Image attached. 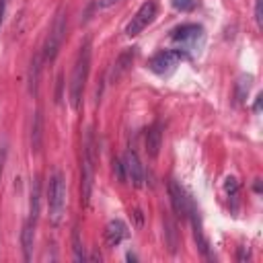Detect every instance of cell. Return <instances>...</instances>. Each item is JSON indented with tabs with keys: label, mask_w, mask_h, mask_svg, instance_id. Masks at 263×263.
I'll list each match as a JSON object with an SVG mask.
<instances>
[{
	"label": "cell",
	"mask_w": 263,
	"mask_h": 263,
	"mask_svg": "<svg viewBox=\"0 0 263 263\" xmlns=\"http://www.w3.org/2000/svg\"><path fill=\"white\" fill-rule=\"evenodd\" d=\"M33 234H35V226H31V224L25 222L21 240H23V253H25V259L27 261L31 259V251H33Z\"/></svg>",
	"instance_id": "obj_14"
},
{
	"label": "cell",
	"mask_w": 263,
	"mask_h": 263,
	"mask_svg": "<svg viewBox=\"0 0 263 263\" xmlns=\"http://www.w3.org/2000/svg\"><path fill=\"white\" fill-rule=\"evenodd\" d=\"M168 195H171V205L175 210V214L179 218H189V210H191V199L189 195L185 193V189L177 183V181H171L168 183Z\"/></svg>",
	"instance_id": "obj_8"
},
{
	"label": "cell",
	"mask_w": 263,
	"mask_h": 263,
	"mask_svg": "<svg viewBox=\"0 0 263 263\" xmlns=\"http://www.w3.org/2000/svg\"><path fill=\"white\" fill-rule=\"evenodd\" d=\"M154 16H156V2H154V0L144 2V4L138 8V12L132 16V21L127 23V27H125V35H129V37L140 35V33L154 21Z\"/></svg>",
	"instance_id": "obj_6"
},
{
	"label": "cell",
	"mask_w": 263,
	"mask_h": 263,
	"mask_svg": "<svg viewBox=\"0 0 263 263\" xmlns=\"http://www.w3.org/2000/svg\"><path fill=\"white\" fill-rule=\"evenodd\" d=\"M127 236V226L121 220H111L105 226V242L107 247H117Z\"/></svg>",
	"instance_id": "obj_11"
},
{
	"label": "cell",
	"mask_w": 263,
	"mask_h": 263,
	"mask_svg": "<svg viewBox=\"0 0 263 263\" xmlns=\"http://www.w3.org/2000/svg\"><path fill=\"white\" fill-rule=\"evenodd\" d=\"M171 37L175 41H181V43H187V45H201L203 43V27L201 25H195V23H185L177 29H173Z\"/></svg>",
	"instance_id": "obj_7"
},
{
	"label": "cell",
	"mask_w": 263,
	"mask_h": 263,
	"mask_svg": "<svg viewBox=\"0 0 263 263\" xmlns=\"http://www.w3.org/2000/svg\"><path fill=\"white\" fill-rule=\"evenodd\" d=\"M64 35H66V14L64 12H58L49 33H47V39H45V45H43V60L45 62H51L55 60L58 51H60V45L64 41Z\"/></svg>",
	"instance_id": "obj_4"
},
{
	"label": "cell",
	"mask_w": 263,
	"mask_h": 263,
	"mask_svg": "<svg viewBox=\"0 0 263 263\" xmlns=\"http://www.w3.org/2000/svg\"><path fill=\"white\" fill-rule=\"evenodd\" d=\"M255 18H257V25L261 27V0H257V8H255Z\"/></svg>",
	"instance_id": "obj_22"
},
{
	"label": "cell",
	"mask_w": 263,
	"mask_h": 263,
	"mask_svg": "<svg viewBox=\"0 0 263 263\" xmlns=\"http://www.w3.org/2000/svg\"><path fill=\"white\" fill-rule=\"evenodd\" d=\"M173 6L177 10H191L193 8V0H173Z\"/></svg>",
	"instance_id": "obj_19"
},
{
	"label": "cell",
	"mask_w": 263,
	"mask_h": 263,
	"mask_svg": "<svg viewBox=\"0 0 263 263\" xmlns=\"http://www.w3.org/2000/svg\"><path fill=\"white\" fill-rule=\"evenodd\" d=\"M224 189H226L228 197L236 199V195H238V181H236L234 177H228V179H226V183H224Z\"/></svg>",
	"instance_id": "obj_16"
},
{
	"label": "cell",
	"mask_w": 263,
	"mask_h": 263,
	"mask_svg": "<svg viewBox=\"0 0 263 263\" xmlns=\"http://www.w3.org/2000/svg\"><path fill=\"white\" fill-rule=\"evenodd\" d=\"M185 58V53L181 49H164V51H158L156 55H152L148 60V68L154 72V74H160V76H166L171 74L179 62Z\"/></svg>",
	"instance_id": "obj_5"
},
{
	"label": "cell",
	"mask_w": 263,
	"mask_h": 263,
	"mask_svg": "<svg viewBox=\"0 0 263 263\" xmlns=\"http://www.w3.org/2000/svg\"><path fill=\"white\" fill-rule=\"evenodd\" d=\"M189 218H191V224H193V236H195V242H197L199 251H201V253H203L208 259H214V255L210 253V245H208V240H205V236H203V230H201V220H199V216H197L195 205H191V210H189Z\"/></svg>",
	"instance_id": "obj_12"
},
{
	"label": "cell",
	"mask_w": 263,
	"mask_h": 263,
	"mask_svg": "<svg viewBox=\"0 0 263 263\" xmlns=\"http://www.w3.org/2000/svg\"><path fill=\"white\" fill-rule=\"evenodd\" d=\"M47 203H49V220L51 224H60L64 218L66 210V181L62 173H53L49 181V191H47Z\"/></svg>",
	"instance_id": "obj_3"
},
{
	"label": "cell",
	"mask_w": 263,
	"mask_h": 263,
	"mask_svg": "<svg viewBox=\"0 0 263 263\" xmlns=\"http://www.w3.org/2000/svg\"><path fill=\"white\" fill-rule=\"evenodd\" d=\"M160 144H162V132H160V125L154 123V125L146 132V152H148L152 158L158 156Z\"/></svg>",
	"instance_id": "obj_13"
},
{
	"label": "cell",
	"mask_w": 263,
	"mask_h": 263,
	"mask_svg": "<svg viewBox=\"0 0 263 263\" xmlns=\"http://www.w3.org/2000/svg\"><path fill=\"white\" fill-rule=\"evenodd\" d=\"M39 138H41V117H39V113H35V117H33V150L39 148Z\"/></svg>",
	"instance_id": "obj_15"
},
{
	"label": "cell",
	"mask_w": 263,
	"mask_h": 263,
	"mask_svg": "<svg viewBox=\"0 0 263 263\" xmlns=\"http://www.w3.org/2000/svg\"><path fill=\"white\" fill-rule=\"evenodd\" d=\"M113 171L117 173V179L123 183V181H127V177H125V168H123V162L121 160H113Z\"/></svg>",
	"instance_id": "obj_18"
},
{
	"label": "cell",
	"mask_w": 263,
	"mask_h": 263,
	"mask_svg": "<svg viewBox=\"0 0 263 263\" xmlns=\"http://www.w3.org/2000/svg\"><path fill=\"white\" fill-rule=\"evenodd\" d=\"M134 55H136V49H134V47H127V49H123V51L117 55V60H115V64H113V68H111V74H109V80H111V82H117V80L127 72V68H129L132 62H134Z\"/></svg>",
	"instance_id": "obj_10"
},
{
	"label": "cell",
	"mask_w": 263,
	"mask_h": 263,
	"mask_svg": "<svg viewBox=\"0 0 263 263\" xmlns=\"http://www.w3.org/2000/svg\"><path fill=\"white\" fill-rule=\"evenodd\" d=\"M88 70H90V43L84 41L78 49L74 70H72V78H70V103H72L74 109H78L80 103H82V92H84V86H86Z\"/></svg>",
	"instance_id": "obj_1"
},
{
	"label": "cell",
	"mask_w": 263,
	"mask_h": 263,
	"mask_svg": "<svg viewBox=\"0 0 263 263\" xmlns=\"http://www.w3.org/2000/svg\"><path fill=\"white\" fill-rule=\"evenodd\" d=\"M37 76H39V58H35L33 64H31V78H29V84H31V90H33V92L37 90Z\"/></svg>",
	"instance_id": "obj_17"
},
{
	"label": "cell",
	"mask_w": 263,
	"mask_h": 263,
	"mask_svg": "<svg viewBox=\"0 0 263 263\" xmlns=\"http://www.w3.org/2000/svg\"><path fill=\"white\" fill-rule=\"evenodd\" d=\"M74 253H76V259H78V261L84 259V251H82V247H80V240H78V234H76V232H74Z\"/></svg>",
	"instance_id": "obj_20"
},
{
	"label": "cell",
	"mask_w": 263,
	"mask_h": 263,
	"mask_svg": "<svg viewBox=\"0 0 263 263\" xmlns=\"http://www.w3.org/2000/svg\"><path fill=\"white\" fill-rule=\"evenodd\" d=\"M115 2H117V0H103L101 6H111V4H115Z\"/></svg>",
	"instance_id": "obj_23"
},
{
	"label": "cell",
	"mask_w": 263,
	"mask_h": 263,
	"mask_svg": "<svg viewBox=\"0 0 263 263\" xmlns=\"http://www.w3.org/2000/svg\"><path fill=\"white\" fill-rule=\"evenodd\" d=\"M2 14H4V0H0V23H2Z\"/></svg>",
	"instance_id": "obj_24"
},
{
	"label": "cell",
	"mask_w": 263,
	"mask_h": 263,
	"mask_svg": "<svg viewBox=\"0 0 263 263\" xmlns=\"http://www.w3.org/2000/svg\"><path fill=\"white\" fill-rule=\"evenodd\" d=\"M97 150V142H95V134L92 129L86 132L84 138V150H82V181H80V191H82V203L88 205L90 201V191H92V173H95V156Z\"/></svg>",
	"instance_id": "obj_2"
},
{
	"label": "cell",
	"mask_w": 263,
	"mask_h": 263,
	"mask_svg": "<svg viewBox=\"0 0 263 263\" xmlns=\"http://www.w3.org/2000/svg\"><path fill=\"white\" fill-rule=\"evenodd\" d=\"M4 160H6V148L0 146V177H2V168H4Z\"/></svg>",
	"instance_id": "obj_21"
},
{
	"label": "cell",
	"mask_w": 263,
	"mask_h": 263,
	"mask_svg": "<svg viewBox=\"0 0 263 263\" xmlns=\"http://www.w3.org/2000/svg\"><path fill=\"white\" fill-rule=\"evenodd\" d=\"M121 162H123V168H125V177L134 183V187H142L144 185V166H142L138 154L134 150H127Z\"/></svg>",
	"instance_id": "obj_9"
}]
</instances>
